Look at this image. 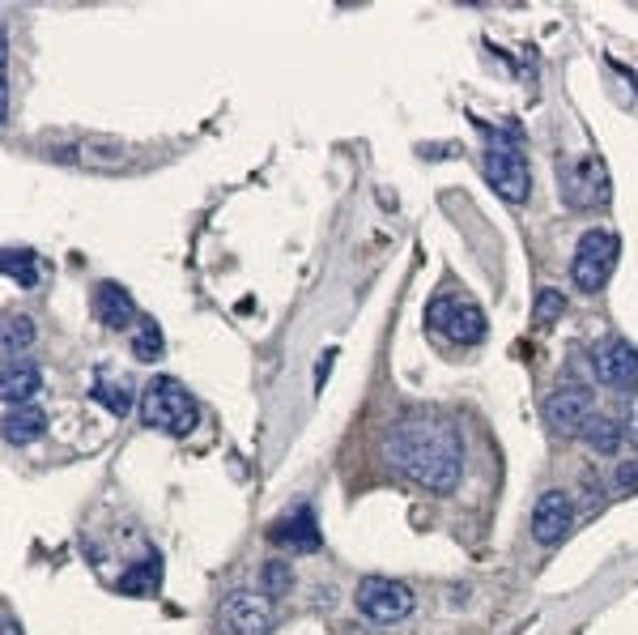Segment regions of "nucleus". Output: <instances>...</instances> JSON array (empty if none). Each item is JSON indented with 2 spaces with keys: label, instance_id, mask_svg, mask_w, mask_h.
<instances>
[{
  "label": "nucleus",
  "instance_id": "5",
  "mask_svg": "<svg viewBox=\"0 0 638 635\" xmlns=\"http://www.w3.org/2000/svg\"><path fill=\"white\" fill-rule=\"evenodd\" d=\"M413 588L401 580H387V576H371L357 585V614L371 623V627H392L404 623L413 614Z\"/></svg>",
  "mask_w": 638,
  "mask_h": 635
},
{
  "label": "nucleus",
  "instance_id": "6",
  "mask_svg": "<svg viewBox=\"0 0 638 635\" xmlns=\"http://www.w3.org/2000/svg\"><path fill=\"white\" fill-rule=\"evenodd\" d=\"M558 184H562V196H567L570 209H605L609 205V196H614V184H609V175H605V163L600 158H575L567 163L562 172H558Z\"/></svg>",
  "mask_w": 638,
  "mask_h": 635
},
{
  "label": "nucleus",
  "instance_id": "25",
  "mask_svg": "<svg viewBox=\"0 0 638 635\" xmlns=\"http://www.w3.org/2000/svg\"><path fill=\"white\" fill-rule=\"evenodd\" d=\"M0 635H22V632H18V623H13V614H9V610L0 614Z\"/></svg>",
  "mask_w": 638,
  "mask_h": 635
},
{
  "label": "nucleus",
  "instance_id": "19",
  "mask_svg": "<svg viewBox=\"0 0 638 635\" xmlns=\"http://www.w3.org/2000/svg\"><path fill=\"white\" fill-rule=\"evenodd\" d=\"M166 354V342H163V329L154 316H141L137 320V333H132V359L137 363H158Z\"/></svg>",
  "mask_w": 638,
  "mask_h": 635
},
{
  "label": "nucleus",
  "instance_id": "3",
  "mask_svg": "<svg viewBox=\"0 0 638 635\" xmlns=\"http://www.w3.org/2000/svg\"><path fill=\"white\" fill-rule=\"evenodd\" d=\"M481 172H485V184H490L507 205H523L528 193H532L528 158H523V149H520V137H511V133H494V137H490V146L481 154Z\"/></svg>",
  "mask_w": 638,
  "mask_h": 635
},
{
  "label": "nucleus",
  "instance_id": "9",
  "mask_svg": "<svg viewBox=\"0 0 638 635\" xmlns=\"http://www.w3.org/2000/svg\"><path fill=\"white\" fill-rule=\"evenodd\" d=\"M425 324L434 333H443L451 342H464V345H477L485 338V316L477 307L473 299H451V294H439L425 312Z\"/></svg>",
  "mask_w": 638,
  "mask_h": 635
},
{
  "label": "nucleus",
  "instance_id": "1",
  "mask_svg": "<svg viewBox=\"0 0 638 635\" xmlns=\"http://www.w3.org/2000/svg\"><path fill=\"white\" fill-rule=\"evenodd\" d=\"M387 461L430 495H451L464 478V443L448 422L413 418L387 436Z\"/></svg>",
  "mask_w": 638,
  "mask_h": 635
},
{
  "label": "nucleus",
  "instance_id": "26",
  "mask_svg": "<svg viewBox=\"0 0 638 635\" xmlns=\"http://www.w3.org/2000/svg\"><path fill=\"white\" fill-rule=\"evenodd\" d=\"M630 440L638 443V406H635V410H630Z\"/></svg>",
  "mask_w": 638,
  "mask_h": 635
},
{
  "label": "nucleus",
  "instance_id": "21",
  "mask_svg": "<svg viewBox=\"0 0 638 635\" xmlns=\"http://www.w3.org/2000/svg\"><path fill=\"white\" fill-rule=\"evenodd\" d=\"M95 401L102 406V410H111L116 418H124L128 410H132V389L124 384V380H111V375H102L95 384Z\"/></svg>",
  "mask_w": 638,
  "mask_h": 635
},
{
  "label": "nucleus",
  "instance_id": "18",
  "mask_svg": "<svg viewBox=\"0 0 638 635\" xmlns=\"http://www.w3.org/2000/svg\"><path fill=\"white\" fill-rule=\"evenodd\" d=\"M621 422L609 414H596L588 422V431H583V443H588L596 457H617V448H621Z\"/></svg>",
  "mask_w": 638,
  "mask_h": 635
},
{
  "label": "nucleus",
  "instance_id": "16",
  "mask_svg": "<svg viewBox=\"0 0 638 635\" xmlns=\"http://www.w3.org/2000/svg\"><path fill=\"white\" fill-rule=\"evenodd\" d=\"M119 593H128V597H149V593H158L163 585V559L158 555H145L141 563H132L128 572H119Z\"/></svg>",
  "mask_w": 638,
  "mask_h": 635
},
{
  "label": "nucleus",
  "instance_id": "24",
  "mask_svg": "<svg viewBox=\"0 0 638 635\" xmlns=\"http://www.w3.org/2000/svg\"><path fill=\"white\" fill-rule=\"evenodd\" d=\"M614 490L617 495H635L638 490V461H621L614 469Z\"/></svg>",
  "mask_w": 638,
  "mask_h": 635
},
{
  "label": "nucleus",
  "instance_id": "4",
  "mask_svg": "<svg viewBox=\"0 0 638 635\" xmlns=\"http://www.w3.org/2000/svg\"><path fill=\"white\" fill-rule=\"evenodd\" d=\"M621 256V240L614 231H583L575 244V261H570V277L583 294H596L609 286V277L617 270Z\"/></svg>",
  "mask_w": 638,
  "mask_h": 635
},
{
  "label": "nucleus",
  "instance_id": "2",
  "mask_svg": "<svg viewBox=\"0 0 638 635\" xmlns=\"http://www.w3.org/2000/svg\"><path fill=\"white\" fill-rule=\"evenodd\" d=\"M196 401L192 392L175 380V375H154V384L141 392V422L149 431H163V436H175L184 440L196 431Z\"/></svg>",
  "mask_w": 638,
  "mask_h": 635
},
{
  "label": "nucleus",
  "instance_id": "15",
  "mask_svg": "<svg viewBox=\"0 0 638 635\" xmlns=\"http://www.w3.org/2000/svg\"><path fill=\"white\" fill-rule=\"evenodd\" d=\"M48 431V410L43 406H18V410H4V443H35Z\"/></svg>",
  "mask_w": 638,
  "mask_h": 635
},
{
  "label": "nucleus",
  "instance_id": "11",
  "mask_svg": "<svg viewBox=\"0 0 638 635\" xmlns=\"http://www.w3.org/2000/svg\"><path fill=\"white\" fill-rule=\"evenodd\" d=\"M575 529V499L567 490H544L532 508V538L541 546H558Z\"/></svg>",
  "mask_w": 638,
  "mask_h": 635
},
{
  "label": "nucleus",
  "instance_id": "12",
  "mask_svg": "<svg viewBox=\"0 0 638 635\" xmlns=\"http://www.w3.org/2000/svg\"><path fill=\"white\" fill-rule=\"evenodd\" d=\"M90 312L102 329H111V333H124V329H132L141 312H137V303H132V294L124 291L119 282H98L95 294H90Z\"/></svg>",
  "mask_w": 638,
  "mask_h": 635
},
{
  "label": "nucleus",
  "instance_id": "8",
  "mask_svg": "<svg viewBox=\"0 0 638 635\" xmlns=\"http://www.w3.org/2000/svg\"><path fill=\"white\" fill-rule=\"evenodd\" d=\"M591 375L614 392H638V350L626 338H605L591 345Z\"/></svg>",
  "mask_w": 638,
  "mask_h": 635
},
{
  "label": "nucleus",
  "instance_id": "14",
  "mask_svg": "<svg viewBox=\"0 0 638 635\" xmlns=\"http://www.w3.org/2000/svg\"><path fill=\"white\" fill-rule=\"evenodd\" d=\"M273 541H282L289 550H298V555H315L324 538H320V529H315V512L311 508H294V512L285 516L282 525L273 529Z\"/></svg>",
  "mask_w": 638,
  "mask_h": 635
},
{
  "label": "nucleus",
  "instance_id": "23",
  "mask_svg": "<svg viewBox=\"0 0 638 635\" xmlns=\"http://www.w3.org/2000/svg\"><path fill=\"white\" fill-rule=\"evenodd\" d=\"M562 316H567V294L553 291V286H541L537 291V324H553Z\"/></svg>",
  "mask_w": 638,
  "mask_h": 635
},
{
  "label": "nucleus",
  "instance_id": "13",
  "mask_svg": "<svg viewBox=\"0 0 638 635\" xmlns=\"http://www.w3.org/2000/svg\"><path fill=\"white\" fill-rule=\"evenodd\" d=\"M43 392V371L35 363H4V380H0V397H4V410H18V406H35V397Z\"/></svg>",
  "mask_w": 638,
  "mask_h": 635
},
{
  "label": "nucleus",
  "instance_id": "22",
  "mask_svg": "<svg viewBox=\"0 0 638 635\" xmlns=\"http://www.w3.org/2000/svg\"><path fill=\"white\" fill-rule=\"evenodd\" d=\"M261 576H264V597H282L285 588L294 585V572H289L285 559H268L261 567Z\"/></svg>",
  "mask_w": 638,
  "mask_h": 635
},
{
  "label": "nucleus",
  "instance_id": "17",
  "mask_svg": "<svg viewBox=\"0 0 638 635\" xmlns=\"http://www.w3.org/2000/svg\"><path fill=\"white\" fill-rule=\"evenodd\" d=\"M0 265H4V277L9 282H18L22 291L30 286H39V277H43V261H39V252H30V247H4L0 252Z\"/></svg>",
  "mask_w": 638,
  "mask_h": 635
},
{
  "label": "nucleus",
  "instance_id": "10",
  "mask_svg": "<svg viewBox=\"0 0 638 635\" xmlns=\"http://www.w3.org/2000/svg\"><path fill=\"white\" fill-rule=\"evenodd\" d=\"M217 623H222V635H268V627H273V602L264 593L238 588V593H230L222 602Z\"/></svg>",
  "mask_w": 638,
  "mask_h": 635
},
{
  "label": "nucleus",
  "instance_id": "20",
  "mask_svg": "<svg viewBox=\"0 0 638 635\" xmlns=\"http://www.w3.org/2000/svg\"><path fill=\"white\" fill-rule=\"evenodd\" d=\"M35 345V320L22 312H9L4 316V363H13V354H22Z\"/></svg>",
  "mask_w": 638,
  "mask_h": 635
},
{
  "label": "nucleus",
  "instance_id": "7",
  "mask_svg": "<svg viewBox=\"0 0 638 635\" xmlns=\"http://www.w3.org/2000/svg\"><path fill=\"white\" fill-rule=\"evenodd\" d=\"M591 418H596V397L583 384H562V389H553L544 397V422L562 440H579L588 431Z\"/></svg>",
  "mask_w": 638,
  "mask_h": 635
}]
</instances>
